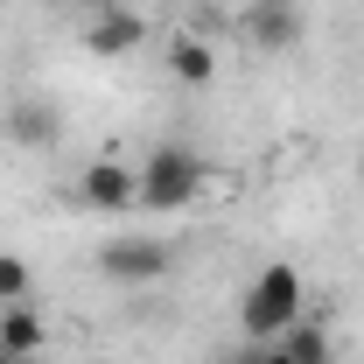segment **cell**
Returning a JSON list of instances; mask_svg holds the SVG:
<instances>
[{"mask_svg":"<svg viewBox=\"0 0 364 364\" xmlns=\"http://www.w3.org/2000/svg\"><path fill=\"white\" fill-rule=\"evenodd\" d=\"M245 364H294V358H287L280 343H252V350H245Z\"/></svg>","mask_w":364,"mask_h":364,"instance_id":"obj_12","label":"cell"},{"mask_svg":"<svg viewBox=\"0 0 364 364\" xmlns=\"http://www.w3.org/2000/svg\"><path fill=\"white\" fill-rule=\"evenodd\" d=\"M168 70H176V85H210L218 77V49L203 36H176L168 43Z\"/></svg>","mask_w":364,"mask_h":364,"instance_id":"obj_9","label":"cell"},{"mask_svg":"<svg viewBox=\"0 0 364 364\" xmlns=\"http://www.w3.org/2000/svg\"><path fill=\"white\" fill-rule=\"evenodd\" d=\"M0 140L21 147V154H43V147L63 140V112H56L49 98H14V105L0 112Z\"/></svg>","mask_w":364,"mask_h":364,"instance_id":"obj_6","label":"cell"},{"mask_svg":"<svg viewBox=\"0 0 364 364\" xmlns=\"http://www.w3.org/2000/svg\"><path fill=\"white\" fill-rule=\"evenodd\" d=\"M14 301H28V259L0 252V309H14Z\"/></svg>","mask_w":364,"mask_h":364,"instance_id":"obj_11","label":"cell"},{"mask_svg":"<svg viewBox=\"0 0 364 364\" xmlns=\"http://www.w3.org/2000/svg\"><path fill=\"white\" fill-rule=\"evenodd\" d=\"M301 301H309L301 267H287V259L259 267V273H252V287L238 294V336H245V343H280V336L301 322Z\"/></svg>","mask_w":364,"mask_h":364,"instance_id":"obj_1","label":"cell"},{"mask_svg":"<svg viewBox=\"0 0 364 364\" xmlns=\"http://www.w3.org/2000/svg\"><path fill=\"white\" fill-rule=\"evenodd\" d=\"M147 43V21H140L134 7L119 0V7H105V14H85V49L98 63H112V56H134Z\"/></svg>","mask_w":364,"mask_h":364,"instance_id":"obj_7","label":"cell"},{"mask_svg":"<svg viewBox=\"0 0 364 364\" xmlns=\"http://www.w3.org/2000/svg\"><path fill=\"white\" fill-rule=\"evenodd\" d=\"M77 203L85 210H98V218H127V210H140V168H127V161H85L77 168Z\"/></svg>","mask_w":364,"mask_h":364,"instance_id":"obj_3","label":"cell"},{"mask_svg":"<svg viewBox=\"0 0 364 364\" xmlns=\"http://www.w3.org/2000/svg\"><path fill=\"white\" fill-rule=\"evenodd\" d=\"M280 350H287V358L294 364H329V350H336V343H329V329H322V322H294V329H287V336H280Z\"/></svg>","mask_w":364,"mask_h":364,"instance_id":"obj_10","label":"cell"},{"mask_svg":"<svg viewBox=\"0 0 364 364\" xmlns=\"http://www.w3.org/2000/svg\"><path fill=\"white\" fill-rule=\"evenodd\" d=\"M168 267H176V252H168L161 238H105V245H98V273H105L112 287H154Z\"/></svg>","mask_w":364,"mask_h":364,"instance_id":"obj_4","label":"cell"},{"mask_svg":"<svg viewBox=\"0 0 364 364\" xmlns=\"http://www.w3.org/2000/svg\"><path fill=\"white\" fill-rule=\"evenodd\" d=\"M358 182H364V161H358Z\"/></svg>","mask_w":364,"mask_h":364,"instance_id":"obj_16","label":"cell"},{"mask_svg":"<svg viewBox=\"0 0 364 364\" xmlns=\"http://www.w3.org/2000/svg\"><path fill=\"white\" fill-rule=\"evenodd\" d=\"M0 364H21V358H14V350H7V343H0Z\"/></svg>","mask_w":364,"mask_h":364,"instance_id":"obj_15","label":"cell"},{"mask_svg":"<svg viewBox=\"0 0 364 364\" xmlns=\"http://www.w3.org/2000/svg\"><path fill=\"white\" fill-rule=\"evenodd\" d=\"M182 7H225V0H182Z\"/></svg>","mask_w":364,"mask_h":364,"instance_id":"obj_14","label":"cell"},{"mask_svg":"<svg viewBox=\"0 0 364 364\" xmlns=\"http://www.w3.org/2000/svg\"><path fill=\"white\" fill-rule=\"evenodd\" d=\"M0 343H7L14 358L28 364V358H36V350L49 343V329H43V316H36L28 301H14V309H0Z\"/></svg>","mask_w":364,"mask_h":364,"instance_id":"obj_8","label":"cell"},{"mask_svg":"<svg viewBox=\"0 0 364 364\" xmlns=\"http://www.w3.org/2000/svg\"><path fill=\"white\" fill-rule=\"evenodd\" d=\"M210 189V161L196 154V147H154L147 161H140V210H154V218H176L189 210L196 196Z\"/></svg>","mask_w":364,"mask_h":364,"instance_id":"obj_2","label":"cell"},{"mask_svg":"<svg viewBox=\"0 0 364 364\" xmlns=\"http://www.w3.org/2000/svg\"><path fill=\"white\" fill-rule=\"evenodd\" d=\"M309 36V14H301V0H252L245 7V43L280 56V49H294Z\"/></svg>","mask_w":364,"mask_h":364,"instance_id":"obj_5","label":"cell"},{"mask_svg":"<svg viewBox=\"0 0 364 364\" xmlns=\"http://www.w3.org/2000/svg\"><path fill=\"white\" fill-rule=\"evenodd\" d=\"M63 7H77V14H105V7H119V0H63Z\"/></svg>","mask_w":364,"mask_h":364,"instance_id":"obj_13","label":"cell"}]
</instances>
